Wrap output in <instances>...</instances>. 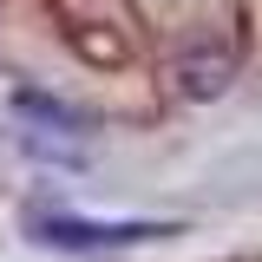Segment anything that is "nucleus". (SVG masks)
Here are the masks:
<instances>
[{
	"instance_id": "obj_1",
	"label": "nucleus",
	"mask_w": 262,
	"mask_h": 262,
	"mask_svg": "<svg viewBox=\"0 0 262 262\" xmlns=\"http://www.w3.org/2000/svg\"><path fill=\"white\" fill-rule=\"evenodd\" d=\"M33 229H39V243H59V249H85V243H138V236H158L151 223H66V216H33Z\"/></svg>"
}]
</instances>
